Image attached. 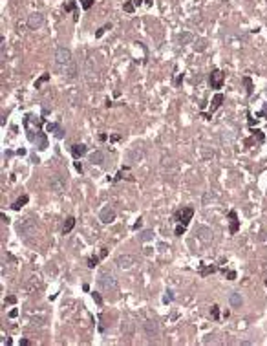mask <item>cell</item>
<instances>
[{
    "mask_svg": "<svg viewBox=\"0 0 267 346\" xmlns=\"http://www.w3.org/2000/svg\"><path fill=\"white\" fill-rule=\"evenodd\" d=\"M143 331L150 341L157 339V337H159V324H157V321H152V319L144 321L143 322Z\"/></svg>",
    "mask_w": 267,
    "mask_h": 346,
    "instance_id": "cell-3",
    "label": "cell"
},
{
    "mask_svg": "<svg viewBox=\"0 0 267 346\" xmlns=\"http://www.w3.org/2000/svg\"><path fill=\"white\" fill-rule=\"evenodd\" d=\"M218 317H220V308L212 306V319H218Z\"/></svg>",
    "mask_w": 267,
    "mask_h": 346,
    "instance_id": "cell-34",
    "label": "cell"
},
{
    "mask_svg": "<svg viewBox=\"0 0 267 346\" xmlns=\"http://www.w3.org/2000/svg\"><path fill=\"white\" fill-rule=\"evenodd\" d=\"M192 216H194V209L192 207H185V209H181V211L176 212V220L183 222V225H188V222L192 220Z\"/></svg>",
    "mask_w": 267,
    "mask_h": 346,
    "instance_id": "cell-9",
    "label": "cell"
},
{
    "mask_svg": "<svg viewBox=\"0 0 267 346\" xmlns=\"http://www.w3.org/2000/svg\"><path fill=\"white\" fill-rule=\"evenodd\" d=\"M115 264L121 269H128V267H132V265L136 264V256L134 255H119L115 258Z\"/></svg>",
    "mask_w": 267,
    "mask_h": 346,
    "instance_id": "cell-8",
    "label": "cell"
},
{
    "mask_svg": "<svg viewBox=\"0 0 267 346\" xmlns=\"http://www.w3.org/2000/svg\"><path fill=\"white\" fill-rule=\"evenodd\" d=\"M209 82H210V88H222L223 86V72L222 70H214V72H210V75H209Z\"/></svg>",
    "mask_w": 267,
    "mask_h": 346,
    "instance_id": "cell-7",
    "label": "cell"
},
{
    "mask_svg": "<svg viewBox=\"0 0 267 346\" xmlns=\"http://www.w3.org/2000/svg\"><path fill=\"white\" fill-rule=\"evenodd\" d=\"M196 236H198L201 242H210V240H212V229L207 227V225H198V227H196Z\"/></svg>",
    "mask_w": 267,
    "mask_h": 346,
    "instance_id": "cell-10",
    "label": "cell"
},
{
    "mask_svg": "<svg viewBox=\"0 0 267 346\" xmlns=\"http://www.w3.org/2000/svg\"><path fill=\"white\" fill-rule=\"evenodd\" d=\"M15 302H17V297H13V295H9V297L6 299V302H4V304H15Z\"/></svg>",
    "mask_w": 267,
    "mask_h": 346,
    "instance_id": "cell-36",
    "label": "cell"
},
{
    "mask_svg": "<svg viewBox=\"0 0 267 346\" xmlns=\"http://www.w3.org/2000/svg\"><path fill=\"white\" fill-rule=\"evenodd\" d=\"M121 331H123V333H132V324H130V322L121 324Z\"/></svg>",
    "mask_w": 267,
    "mask_h": 346,
    "instance_id": "cell-29",
    "label": "cell"
},
{
    "mask_svg": "<svg viewBox=\"0 0 267 346\" xmlns=\"http://www.w3.org/2000/svg\"><path fill=\"white\" fill-rule=\"evenodd\" d=\"M59 128H61L59 123H48V125H46V130H48V132H57Z\"/></svg>",
    "mask_w": 267,
    "mask_h": 346,
    "instance_id": "cell-27",
    "label": "cell"
},
{
    "mask_svg": "<svg viewBox=\"0 0 267 346\" xmlns=\"http://www.w3.org/2000/svg\"><path fill=\"white\" fill-rule=\"evenodd\" d=\"M64 187H66V180H64V176H61V174H55V176H51V180H50V189L53 191V192H62L64 191Z\"/></svg>",
    "mask_w": 267,
    "mask_h": 346,
    "instance_id": "cell-5",
    "label": "cell"
},
{
    "mask_svg": "<svg viewBox=\"0 0 267 346\" xmlns=\"http://www.w3.org/2000/svg\"><path fill=\"white\" fill-rule=\"evenodd\" d=\"M70 61H71V51L68 48H64V46H59L57 51H55V62L59 66H66Z\"/></svg>",
    "mask_w": 267,
    "mask_h": 346,
    "instance_id": "cell-4",
    "label": "cell"
},
{
    "mask_svg": "<svg viewBox=\"0 0 267 346\" xmlns=\"http://www.w3.org/2000/svg\"><path fill=\"white\" fill-rule=\"evenodd\" d=\"M141 224H143V220H137V222H136V224H134V229H136V231H137V229H139V227H141Z\"/></svg>",
    "mask_w": 267,
    "mask_h": 346,
    "instance_id": "cell-42",
    "label": "cell"
},
{
    "mask_svg": "<svg viewBox=\"0 0 267 346\" xmlns=\"http://www.w3.org/2000/svg\"><path fill=\"white\" fill-rule=\"evenodd\" d=\"M227 278H229V280H234V278H236V273H234V271H227Z\"/></svg>",
    "mask_w": 267,
    "mask_h": 346,
    "instance_id": "cell-40",
    "label": "cell"
},
{
    "mask_svg": "<svg viewBox=\"0 0 267 346\" xmlns=\"http://www.w3.org/2000/svg\"><path fill=\"white\" fill-rule=\"evenodd\" d=\"M214 271H216V267H212V265H210V267H205V269L201 271V275H209V273H214Z\"/></svg>",
    "mask_w": 267,
    "mask_h": 346,
    "instance_id": "cell-37",
    "label": "cell"
},
{
    "mask_svg": "<svg viewBox=\"0 0 267 346\" xmlns=\"http://www.w3.org/2000/svg\"><path fill=\"white\" fill-rule=\"evenodd\" d=\"M229 302H230V306H232V308H240L243 300H242L240 293H230V295H229Z\"/></svg>",
    "mask_w": 267,
    "mask_h": 346,
    "instance_id": "cell-18",
    "label": "cell"
},
{
    "mask_svg": "<svg viewBox=\"0 0 267 346\" xmlns=\"http://www.w3.org/2000/svg\"><path fill=\"white\" fill-rule=\"evenodd\" d=\"M178 41H179V44H190V42L194 41V35L188 33V31H183V33L178 37Z\"/></svg>",
    "mask_w": 267,
    "mask_h": 346,
    "instance_id": "cell-20",
    "label": "cell"
},
{
    "mask_svg": "<svg viewBox=\"0 0 267 346\" xmlns=\"http://www.w3.org/2000/svg\"><path fill=\"white\" fill-rule=\"evenodd\" d=\"M99 220H101L103 224H112V222L115 220V211H114L112 207H103L101 212H99Z\"/></svg>",
    "mask_w": 267,
    "mask_h": 346,
    "instance_id": "cell-11",
    "label": "cell"
},
{
    "mask_svg": "<svg viewBox=\"0 0 267 346\" xmlns=\"http://www.w3.org/2000/svg\"><path fill=\"white\" fill-rule=\"evenodd\" d=\"M88 152V147L86 145H82V143H75V145H71V154H73V158H82L84 154Z\"/></svg>",
    "mask_w": 267,
    "mask_h": 346,
    "instance_id": "cell-14",
    "label": "cell"
},
{
    "mask_svg": "<svg viewBox=\"0 0 267 346\" xmlns=\"http://www.w3.org/2000/svg\"><path fill=\"white\" fill-rule=\"evenodd\" d=\"M99 258H101V256H92V258H88V267H95L97 262H99Z\"/></svg>",
    "mask_w": 267,
    "mask_h": 346,
    "instance_id": "cell-30",
    "label": "cell"
},
{
    "mask_svg": "<svg viewBox=\"0 0 267 346\" xmlns=\"http://www.w3.org/2000/svg\"><path fill=\"white\" fill-rule=\"evenodd\" d=\"M2 222H4V224H7V222H9V218H7L6 214H2Z\"/></svg>",
    "mask_w": 267,
    "mask_h": 346,
    "instance_id": "cell-46",
    "label": "cell"
},
{
    "mask_svg": "<svg viewBox=\"0 0 267 346\" xmlns=\"http://www.w3.org/2000/svg\"><path fill=\"white\" fill-rule=\"evenodd\" d=\"M243 84L247 88V95H251L252 94V79L251 77H243Z\"/></svg>",
    "mask_w": 267,
    "mask_h": 346,
    "instance_id": "cell-25",
    "label": "cell"
},
{
    "mask_svg": "<svg viewBox=\"0 0 267 346\" xmlns=\"http://www.w3.org/2000/svg\"><path fill=\"white\" fill-rule=\"evenodd\" d=\"M254 136H256V139H258V141H260V143L264 141V134H262L260 130H254Z\"/></svg>",
    "mask_w": 267,
    "mask_h": 346,
    "instance_id": "cell-38",
    "label": "cell"
},
{
    "mask_svg": "<svg viewBox=\"0 0 267 346\" xmlns=\"http://www.w3.org/2000/svg\"><path fill=\"white\" fill-rule=\"evenodd\" d=\"M136 7H137V6L134 4V0H128L126 4H123V9L126 11V13H134V11H136Z\"/></svg>",
    "mask_w": 267,
    "mask_h": 346,
    "instance_id": "cell-23",
    "label": "cell"
},
{
    "mask_svg": "<svg viewBox=\"0 0 267 346\" xmlns=\"http://www.w3.org/2000/svg\"><path fill=\"white\" fill-rule=\"evenodd\" d=\"M205 48V41H200L198 42V50H203Z\"/></svg>",
    "mask_w": 267,
    "mask_h": 346,
    "instance_id": "cell-44",
    "label": "cell"
},
{
    "mask_svg": "<svg viewBox=\"0 0 267 346\" xmlns=\"http://www.w3.org/2000/svg\"><path fill=\"white\" fill-rule=\"evenodd\" d=\"M223 99H225V97H223V94H216V95L212 97V101H210V108H209V114L205 116L207 119L210 117V114H212V112H216V110H218V108L222 106V103H223Z\"/></svg>",
    "mask_w": 267,
    "mask_h": 346,
    "instance_id": "cell-13",
    "label": "cell"
},
{
    "mask_svg": "<svg viewBox=\"0 0 267 346\" xmlns=\"http://www.w3.org/2000/svg\"><path fill=\"white\" fill-rule=\"evenodd\" d=\"M17 315H19V309H11V311H9V317H11V319H15Z\"/></svg>",
    "mask_w": 267,
    "mask_h": 346,
    "instance_id": "cell-41",
    "label": "cell"
},
{
    "mask_svg": "<svg viewBox=\"0 0 267 346\" xmlns=\"http://www.w3.org/2000/svg\"><path fill=\"white\" fill-rule=\"evenodd\" d=\"M35 229H37V222L33 220V218H22L20 222L17 224V231H19V234H22V236H29V234H33L35 233Z\"/></svg>",
    "mask_w": 267,
    "mask_h": 346,
    "instance_id": "cell-2",
    "label": "cell"
},
{
    "mask_svg": "<svg viewBox=\"0 0 267 346\" xmlns=\"http://www.w3.org/2000/svg\"><path fill=\"white\" fill-rule=\"evenodd\" d=\"M92 297H93V300H95V304H97V306H103V299H101V295H99L97 291H93Z\"/></svg>",
    "mask_w": 267,
    "mask_h": 346,
    "instance_id": "cell-28",
    "label": "cell"
},
{
    "mask_svg": "<svg viewBox=\"0 0 267 346\" xmlns=\"http://www.w3.org/2000/svg\"><path fill=\"white\" fill-rule=\"evenodd\" d=\"M46 81H50V73H44V75H41V77H39V79L35 81V88H41V86H42V84H44Z\"/></svg>",
    "mask_w": 267,
    "mask_h": 346,
    "instance_id": "cell-24",
    "label": "cell"
},
{
    "mask_svg": "<svg viewBox=\"0 0 267 346\" xmlns=\"http://www.w3.org/2000/svg\"><path fill=\"white\" fill-rule=\"evenodd\" d=\"M64 9H66V11H73V9H75V2H73V0H71V2H68V4L64 6Z\"/></svg>",
    "mask_w": 267,
    "mask_h": 346,
    "instance_id": "cell-33",
    "label": "cell"
},
{
    "mask_svg": "<svg viewBox=\"0 0 267 346\" xmlns=\"http://www.w3.org/2000/svg\"><path fill=\"white\" fill-rule=\"evenodd\" d=\"M75 169H77L79 172H82V165H81V161H75Z\"/></svg>",
    "mask_w": 267,
    "mask_h": 346,
    "instance_id": "cell-43",
    "label": "cell"
},
{
    "mask_svg": "<svg viewBox=\"0 0 267 346\" xmlns=\"http://www.w3.org/2000/svg\"><path fill=\"white\" fill-rule=\"evenodd\" d=\"M185 227H187V225H183V224L178 225V227H176V234H178V236H181V234L185 233Z\"/></svg>",
    "mask_w": 267,
    "mask_h": 346,
    "instance_id": "cell-32",
    "label": "cell"
},
{
    "mask_svg": "<svg viewBox=\"0 0 267 346\" xmlns=\"http://www.w3.org/2000/svg\"><path fill=\"white\" fill-rule=\"evenodd\" d=\"M64 134H66V132L62 130V126H61V128H59V130L55 132V138H59V139H62V138H64Z\"/></svg>",
    "mask_w": 267,
    "mask_h": 346,
    "instance_id": "cell-39",
    "label": "cell"
},
{
    "mask_svg": "<svg viewBox=\"0 0 267 346\" xmlns=\"http://www.w3.org/2000/svg\"><path fill=\"white\" fill-rule=\"evenodd\" d=\"M108 29H112V24H106V26H103V28H99V29H97V33H95V37H97V39H99V37H103L104 31H108Z\"/></svg>",
    "mask_w": 267,
    "mask_h": 346,
    "instance_id": "cell-26",
    "label": "cell"
},
{
    "mask_svg": "<svg viewBox=\"0 0 267 346\" xmlns=\"http://www.w3.org/2000/svg\"><path fill=\"white\" fill-rule=\"evenodd\" d=\"M104 161V152L103 150H93L92 154H90V163L92 165H103Z\"/></svg>",
    "mask_w": 267,
    "mask_h": 346,
    "instance_id": "cell-15",
    "label": "cell"
},
{
    "mask_svg": "<svg viewBox=\"0 0 267 346\" xmlns=\"http://www.w3.org/2000/svg\"><path fill=\"white\" fill-rule=\"evenodd\" d=\"M97 284H99V287H101L103 291H108V293L119 289V282H117V278H115L112 273H101L99 278H97Z\"/></svg>",
    "mask_w": 267,
    "mask_h": 346,
    "instance_id": "cell-1",
    "label": "cell"
},
{
    "mask_svg": "<svg viewBox=\"0 0 267 346\" xmlns=\"http://www.w3.org/2000/svg\"><path fill=\"white\" fill-rule=\"evenodd\" d=\"M75 227V218L73 216H68L66 222H64V227H62V234H70V231Z\"/></svg>",
    "mask_w": 267,
    "mask_h": 346,
    "instance_id": "cell-17",
    "label": "cell"
},
{
    "mask_svg": "<svg viewBox=\"0 0 267 346\" xmlns=\"http://www.w3.org/2000/svg\"><path fill=\"white\" fill-rule=\"evenodd\" d=\"M144 158V152L141 150V148H132V150H128V154H126V161H130V163H137V161H141Z\"/></svg>",
    "mask_w": 267,
    "mask_h": 346,
    "instance_id": "cell-12",
    "label": "cell"
},
{
    "mask_svg": "<svg viewBox=\"0 0 267 346\" xmlns=\"http://www.w3.org/2000/svg\"><path fill=\"white\" fill-rule=\"evenodd\" d=\"M28 200H29V198H28L26 194H24V196H20V198H19L15 204L11 205V209H13V211H20V207H24V205L28 204Z\"/></svg>",
    "mask_w": 267,
    "mask_h": 346,
    "instance_id": "cell-21",
    "label": "cell"
},
{
    "mask_svg": "<svg viewBox=\"0 0 267 346\" xmlns=\"http://www.w3.org/2000/svg\"><path fill=\"white\" fill-rule=\"evenodd\" d=\"M229 218H230V233L234 234V233L238 231V216H236L234 211H230V212H229Z\"/></svg>",
    "mask_w": 267,
    "mask_h": 346,
    "instance_id": "cell-19",
    "label": "cell"
},
{
    "mask_svg": "<svg viewBox=\"0 0 267 346\" xmlns=\"http://www.w3.org/2000/svg\"><path fill=\"white\" fill-rule=\"evenodd\" d=\"M64 73H66L68 79H73V77L77 75V64H75L73 61H70L66 66H64Z\"/></svg>",
    "mask_w": 267,
    "mask_h": 346,
    "instance_id": "cell-16",
    "label": "cell"
},
{
    "mask_svg": "<svg viewBox=\"0 0 267 346\" xmlns=\"http://www.w3.org/2000/svg\"><path fill=\"white\" fill-rule=\"evenodd\" d=\"M42 24H44V15L39 11H35L28 17V28L29 29H39V28H42Z\"/></svg>",
    "mask_w": 267,
    "mask_h": 346,
    "instance_id": "cell-6",
    "label": "cell"
},
{
    "mask_svg": "<svg viewBox=\"0 0 267 346\" xmlns=\"http://www.w3.org/2000/svg\"><path fill=\"white\" fill-rule=\"evenodd\" d=\"M20 346H29V341H28V339H22V341H20Z\"/></svg>",
    "mask_w": 267,
    "mask_h": 346,
    "instance_id": "cell-45",
    "label": "cell"
},
{
    "mask_svg": "<svg viewBox=\"0 0 267 346\" xmlns=\"http://www.w3.org/2000/svg\"><path fill=\"white\" fill-rule=\"evenodd\" d=\"M92 6H93V0H82V7L84 9H90Z\"/></svg>",
    "mask_w": 267,
    "mask_h": 346,
    "instance_id": "cell-35",
    "label": "cell"
},
{
    "mask_svg": "<svg viewBox=\"0 0 267 346\" xmlns=\"http://www.w3.org/2000/svg\"><path fill=\"white\" fill-rule=\"evenodd\" d=\"M172 299H174L172 291H166V295L163 297V302H165V304H170V302H172Z\"/></svg>",
    "mask_w": 267,
    "mask_h": 346,
    "instance_id": "cell-31",
    "label": "cell"
},
{
    "mask_svg": "<svg viewBox=\"0 0 267 346\" xmlns=\"http://www.w3.org/2000/svg\"><path fill=\"white\" fill-rule=\"evenodd\" d=\"M154 238V231L152 229H146V231H143L141 234H139V240L141 242H148V240H152Z\"/></svg>",
    "mask_w": 267,
    "mask_h": 346,
    "instance_id": "cell-22",
    "label": "cell"
}]
</instances>
